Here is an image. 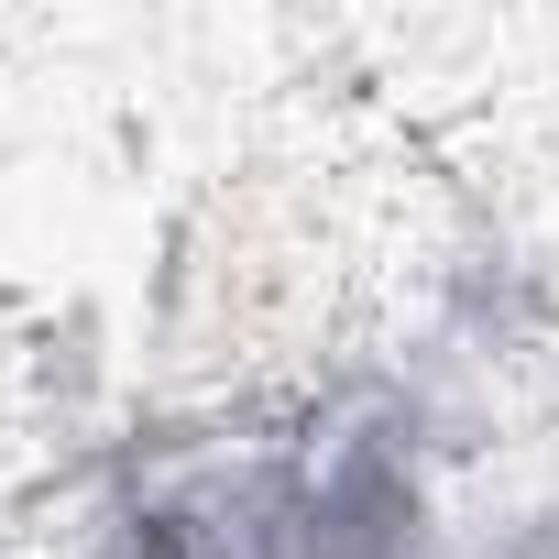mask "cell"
Masks as SVG:
<instances>
[{
  "label": "cell",
  "instance_id": "cell-3",
  "mask_svg": "<svg viewBox=\"0 0 559 559\" xmlns=\"http://www.w3.org/2000/svg\"><path fill=\"white\" fill-rule=\"evenodd\" d=\"M450 559H559V493H526V504H504V515H483Z\"/></svg>",
  "mask_w": 559,
  "mask_h": 559
},
{
  "label": "cell",
  "instance_id": "cell-1",
  "mask_svg": "<svg viewBox=\"0 0 559 559\" xmlns=\"http://www.w3.org/2000/svg\"><path fill=\"white\" fill-rule=\"evenodd\" d=\"M439 406L406 373H341L286 417V472H297V526L308 559H450L439 526Z\"/></svg>",
  "mask_w": 559,
  "mask_h": 559
},
{
  "label": "cell",
  "instance_id": "cell-2",
  "mask_svg": "<svg viewBox=\"0 0 559 559\" xmlns=\"http://www.w3.org/2000/svg\"><path fill=\"white\" fill-rule=\"evenodd\" d=\"M450 330H461L483 362H515V352L548 330L537 263H515V252H472V263H450Z\"/></svg>",
  "mask_w": 559,
  "mask_h": 559
}]
</instances>
